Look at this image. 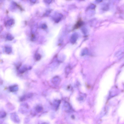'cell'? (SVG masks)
Wrapping results in <instances>:
<instances>
[{
    "label": "cell",
    "instance_id": "obj_1",
    "mask_svg": "<svg viewBox=\"0 0 124 124\" xmlns=\"http://www.w3.org/2000/svg\"><path fill=\"white\" fill-rule=\"evenodd\" d=\"M83 22L81 19H79L75 25L74 29H77L81 27L83 24Z\"/></svg>",
    "mask_w": 124,
    "mask_h": 124
}]
</instances>
